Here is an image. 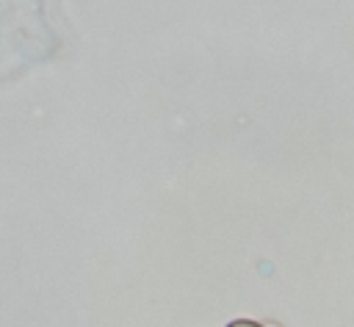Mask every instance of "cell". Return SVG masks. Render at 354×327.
<instances>
[{
  "label": "cell",
  "mask_w": 354,
  "mask_h": 327,
  "mask_svg": "<svg viewBox=\"0 0 354 327\" xmlns=\"http://www.w3.org/2000/svg\"><path fill=\"white\" fill-rule=\"evenodd\" d=\"M230 327H263V324H254V321H246V319H241V321H232Z\"/></svg>",
  "instance_id": "cell-1"
}]
</instances>
